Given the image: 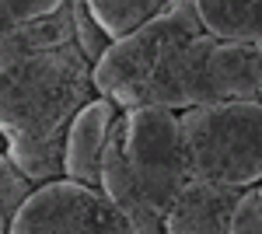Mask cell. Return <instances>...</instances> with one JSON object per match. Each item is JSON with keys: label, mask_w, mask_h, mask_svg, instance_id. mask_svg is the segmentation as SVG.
Here are the masks:
<instances>
[{"label": "cell", "mask_w": 262, "mask_h": 234, "mask_svg": "<svg viewBox=\"0 0 262 234\" xmlns=\"http://www.w3.org/2000/svg\"><path fill=\"white\" fill-rule=\"evenodd\" d=\"M164 7H168L164 0H88V14L108 35V42L129 39L143 25H150Z\"/></svg>", "instance_id": "8fae6325"}, {"label": "cell", "mask_w": 262, "mask_h": 234, "mask_svg": "<svg viewBox=\"0 0 262 234\" xmlns=\"http://www.w3.org/2000/svg\"><path fill=\"white\" fill-rule=\"evenodd\" d=\"M116 119H119V109L98 95L77 112V119L67 130V157H63L70 182L101 189V154H105V143H108Z\"/></svg>", "instance_id": "52a82bcc"}, {"label": "cell", "mask_w": 262, "mask_h": 234, "mask_svg": "<svg viewBox=\"0 0 262 234\" xmlns=\"http://www.w3.org/2000/svg\"><path fill=\"white\" fill-rule=\"evenodd\" d=\"M192 182L227 189L262 185V101L203 105L179 116Z\"/></svg>", "instance_id": "7a4b0ae2"}, {"label": "cell", "mask_w": 262, "mask_h": 234, "mask_svg": "<svg viewBox=\"0 0 262 234\" xmlns=\"http://www.w3.org/2000/svg\"><path fill=\"white\" fill-rule=\"evenodd\" d=\"M200 35H203V25H200V14H196V4L171 0L150 25H143L129 39L112 42L108 53L91 67L95 95L108 98L119 112H126L133 95L140 88H147L189 42L200 39Z\"/></svg>", "instance_id": "3957f363"}, {"label": "cell", "mask_w": 262, "mask_h": 234, "mask_svg": "<svg viewBox=\"0 0 262 234\" xmlns=\"http://www.w3.org/2000/svg\"><path fill=\"white\" fill-rule=\"evenodd\" d=\"M35 193V185L21 175L18 168L0 154V234L11 231V220L25 206V199Z\"/></svg>", "instance_id": "7c38bea8"}, {"label": "cell", "mask_w": 262, "mask_h": 234, "mask_svg": "<svg viewBox=\"0 0 262 234\" xmlns=\"http://www.w3.org/2000/svg\"><path fill=\"white\" fill-rule=\"evenodd\" d=\"M231 234H262V199H259V185L245 189L234 217H231Z\"/></svg>", "instance_id": "5bb4252c"}, {"label": "cell", "mask_w": 262, "mask_h": 234, "mask_svg": "<svg viewBox=\"0 0 262 234\" xmlns=\"http://www.w3.org/2000/svg\"><path fill=\"white\" fill-rule=\"evenodd\" d=\"M196 14L203 32L221 42H262V0H200Z\"/></svg>", "instance_id": "9c48e42d"}, {"label": "cell", "mask_w": 262, "mask_h": 234, "mask_svg": "<svg viewBox=\"0 0 262 234\" xmlns=\"http://www.w3.org/2000/svg\"><path fill=\"white\" fill-rule=\"evenodd\" d=\"M0 154H7V137H0Z\"/></svg>", "instance_id": "9a60e30c"}, {"label": "cell", "mask_w": 262, "mask_h": 234, "mask_svg": "<svg viewBox=\"0 0 262 234\" xmlns=\"http://www.w3.org/2000/svg\"><path fill=\"white\" fill-rule=\"evenodd\" d=\"M242 189L189 182L164 217V234H231V217Z\"/></svg>", "instance_id": "ba28073f"}, {"label": "cell", "mask_w": 262, "mask_h": 234, "mask_svg": "<svg viewBox=\"0 0 262 234\" xmlns=\"http://www.w3.org/2000/svg\"><path fill=\"white\" fill-rule=\"evenodd\" d=\"M70 18H74V46L81 49V56L95 67L105 53H108V35L101 32L95 18L88 14V0H70Z\"/></svg>", "instance_id": "4fadbf2b"}, {"label": "cell", "mask_w": 262, "mask_h": 234, "mask_svg": "<svg viewBox=\"0 0 262 234\" xmlns=\"http://www.w3.org/2000/svg\"><path fill=\"white\" fill-rule=\"evenodd\" d=\"M91 98V63L77 46L0 67V137H63Z\"/></svg>", "instance_id": "6da1fadb"}, {"label": "cell", "mask_w": 262, "mask_h": 234, "mask_svg": "<svg viewBox=\"0 0 262 234\" xmlns=\"http://www.w3.org/2000/svg\"><path fill=\"white\" fill-rule=\"evenodd\" d=\"M7 234H129V224L101 189L60 178L25 199Z\"/></svg>", "instance_id": "5b68a950"}, {"label": "cell", "mask_w": 262, "mask_h": 234, "mask_svg": "<svg viewBox=\"0 0 262 234\" xmlns=\"http://www.w3.org/2000/svg\"><path fill=\"white\" fill-rule=\"evenodd\" d=\"M126 157H129L140 193L154 206V214L164 220L182 189L192 182L185 147H182L179 116L168 109L126 112Z\"/></svg>", "instance_id": "277c9868"}, {"label": "cell", "mask_w": 262, "mask_h": 234, "mask_svg": "<svg viewBox=\"0 0 262 234\" xmlns=\"http://www.w3.org/2000/svg\"><path fill=\"white\" fill-rule=\"evenodd\" d=\"M101 193L129 224V234H164V220L154 214V206L140 193L126 157V112H119V119L112 122V133L101 154Z\"/></svg>", "instance_id": "8992f818"}, {"label": "cell", "mask_w": 262, "mask_h": 234, "mask_svg": "<svg viewBox=\"0 0 262 234\" xmlns=\"http://www.w3.org/2000/svg\"><path fill=\"white\" fill-rule=\"evenodd\" d=\"M259 199H262V185H259Z\"/></svg>", "instance_id": "2e32d148"}, {"label": "cell", "mask_w": 262, "mask_h": 234, "mask_svg": "<svg viewBox=\"0 0 262 234\" xmlns=\"http://www.w3.org/2000/svg\"><path fill=\"white\" fill-rule=\"evenodd\" d=\"M7 161L28 178L35 189L67 178L63 157H67V133L63 137H46V140H11L7 143Z\"/></svg>", "instance_id": "30bf717a"}]
</instances>
